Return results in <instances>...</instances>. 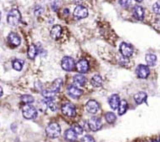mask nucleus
Returning a JSON list of instances; mask_svg holds the SVG:
<instances>
[{
    "label": "nucleus",
    "mask_w": 160,
    "mask_h": 142,
    "mask_svg": "<svg viewBox=\"0 0 160 142\" xmlns=\"http://www.w3.org/2000/svg\"><path fill=\"white\" fill-rule=\"evenodd\" d=\"M21 20L20 12L18 9H13L9 11V14L7 16V21L9 25L11 26H16L18 25Z\"/></svg>",
    "instance_id": "obj_1"
},
{
    "label": "nucleus",
    "mask_w": 160,
    "mask_h": 142,
    "mask_svg": "<svg viewBox=\"0 0 160 142\" xmlns=\"http://www.w3.org/2000/svg\"><path fill=\"white\" fill-rule=\"evenodd\" d=\"M45 132H46L47 136L50 138H57V137L61 135V126L57 123H50V125H48L45 129Z\"/></svg>",
    "instance_id": "obj_2"
},
{
    "label": "nucleus",
    "mask_w": 160,
    "mask_h": 142,
    "mask_svg": "<svg viewBox=\"0 0 160 142\" xmlns=\"http://www.w3.org/2000/svg\"><path fill=\"white\" fill-rule=\"evenodd\" d=\"M22 113H23V117L27 120L35 119L37 116V110L30 104H26L25 106H23Z\"/></svg>",
    "instance_id": "obj_3"
},
{
    "label": "nucleus",
    "mask_w": 160,
    "mask_h": 142,
    "mask_svg": "<svg viewBox=\"0 0 160 142\" xmlns=\"http://www.w3.org/2000/svg\"><path fill=\"white\" fill-rule=\"evenodd\" d=\"M61 111L64 116H68V117H75L76 116V108L74 106V104H72L70 102H66L62 105Z\"/></svg>",
    "instance_id": "obj_4"
},
{
    "label": "nucleus",
    "mask_w": 160,
    "mask_h": 142,
    "mask_svg": "<svg viewBox=\"0 0 160 142\" xmlns=\"http://www.w3.org/2000/svg\"><path fill=\"white\" fill-rule=\"evenodd\" d=\"M61 67L65 71H72L76 67V63H75L74 59L71 57H68V56L64 57L61 60Z\"/></svg>",
    "instance_id": "obj_5"
},
{
    "label": "nucleus",
    "mask_w": 160,
    "mask_h": 142,
    "mask_svg": "<svg viewBox=\"0 0 160 142\" xmlns=\"http://www.w3.org/2000/svg\"><path fill=\"white\" fill-rule=\"evenodd\" d=\"M73 15L77 19H82V18H85L88 16V10L86 8H85L84 6L78 5L76 6V9L74 10Z\"/></svg>",
    "instance_id": "obj_6"
},
{
    "label": "nucleus",
    "mask_w": 160,
    "mask_h": 142,
    "mask_svg": "<svg viewBox=\"0 0 160 142\" xmlns=\"http://www.w3.org/2000/svg\"><path fill=\"white\" fill-rule=\"evenodd\" d=\"M88 126L90 128L91 131H99L101 127H102V120L98 118V117H96V116H93V117H91L89 120V121H88Z\"/></svg>",
    "instance_id": "obj_7"
},
{
    "label": "nucleus",
    "mask_w": 160,
    "mask_h": 142,
    "mask_svg": "<svg viewBox=\"0 0 160 142\" xmlns=\"http://www.w3.org/2000/svg\"><path fill=\"white\" fill-rule=\"evenodd\" d=\"M120 52H121L123 57L129 58L133 54V49L128 43H122L120 45Z\"/></svg>",
    "instance_id": "obj_8"
},
{
    "label": "nucleus",
    "mask_w": 160,
    "mask_h": 142,
    "mask_svg": "<svg viewBox=\"0 0 160 142\" xmlns=\"http://www.w3.org/2000/svg\"><path fill=\"white\" fill-rule=\"evenodd\" d=\"M136 74L138 78L140 79H146L148 78V76L150 74L149 67L143 65V64H139L136 69Z\"/></svg>",
    "instance_id": "obj_9"
},
{
    "label": "nucleus",
    "mask_w": 160,
    "mask_h": 142,
    "mask_svg": "<svg viewBox=\"0 0 160 142\" xmlns=\"http://www.w3.org/2000/svg\"><path fill=\"white\" fill-rule=\"evenodd\" d=\"M100 109L99 104L93 99H91L86 104V110H87V112L91 114H96L98 112Z\"/></svg>",
    "instance_id": "obj_10"
},
{
    "label": "nucleus",
    "mask_w": 160,
    "mask_h": 142,
    "mask_svg": "<svg viewBox=\"0 0 160 142\" xmlns=\"http://www.w3.org/2000/svg\"><path fill=\"white\" fill-rule=\"evenodd\" d=\"M67 93L68 95L74 99L79 98L82 95V90H80L78 87H76L75 85H70L67 89Z\"/></svg>",
    "instance_id": "obj_11"
},
{
    "label": "nucleus",
    "mask_w": 160,
    "mask_h": 142,
    "mask_svg": "<svg viewBox=\"0 0 160 142\" xmlns=\"http://www.w3.org/2000/svg\"><path fill=\"white\" fill-rule=\"evenodd\" d=\"M76 69L78 70L79 73L81 74H85L87 73L89 70V63L86 59H81L78 61V63L76 64Z\"/></svg>",
    "instance_id": "obj_12"
},
{
    "label": "nucleus",
    "mask_w": 160,
    "mask_h": 142,
    "mask_svg": "<svg viewBox=\"0 0 160 142\" xmlns=\"http://www.w3.org/2000/svg\"><path fill=\"white\" fill-rule=\"evenodd\" d=\"M8 39H9V42L10 43V44H12L13 46L17 47L19 46L21 43V39L19 38V36L15 34V33H10L8 37Z\"/></svg>",
    "instance_id": "obj_13"
},
{
    "label": "nucleus",
    "mask_w": 160,
    "mask_h": 142,
    "mask_svg": "<svg viewBox=\"0 0 160 142\" xmlns=\"http://www.w3.org/2000/svg\"><path fill=\"white\" fill-rule=\"evenodd\" d=\"M108 102H109V104H110L111 108L112 110H115L116 109H118V106H119L120 104L119 96L117 95H112L108 99Z\"/></svg>",
    "instance_id": "obj_14"
},
{
    "label": "nucleus",
    "mask_w": 160,
    "mask_h": 142,
    "mask_svg": "<svg viewBox=\"0 0 160 142\" xmlns=\"http://www.w3.org/2000/svg\"><path fill=\"white\" fill-rule=\"evenodd\" d=\"M62 33V28L60 25H54L50 30V36L54 39H58Z\"/></svg>",
    "instance_id": "obj_15"
},
{
    "label": "nucleus",
    "mask_w": 160,
    "mask_h": 142,
    "mask_svg": "<svg viewBox=\"0 0 160 142\" xmlns=\"http://www.w3.org/2000/svg\"><path fill=\"white\" fill-rule=\"evenodd\" d=\"M133 15L138 20H143L144 18V10L141 6H135L133 9Z\"/></svg>",
    "instance_id": "obj_16"
},
{
    "label": "nucleus",
    "mask_w": 160,
    "mask_h": 142,
    "mask_svg": "<svg viewBox=\"0 0 160 142\" xmlns=\"http://www.w3.org/2000/svg\"><path fill=\"white\" fill-rule=\"evenodd\" d=\"M73 81H74V84L77 86H83L86 84V79L83 75H76L74 76Z\"/></svg>",
    "instance_id": "obj_17"
},
{
    "label": "nucleus",
    "mask_w": 160,
    "mask_h": 142,
    "mask_svg": "<svg viewBox=\"0 0 160 142\" xmlns=\"http://www.w3.org/2000/svg\"><path fill=\"white\" fill-rule=\"evenodd\" d=\"M147 94L145 92H138L134 95V100L137 104H143V102L146 101L147 99Z\"/></svg>",
    "instance_id": "obj_18"
},
{
    "label": "nucleus",
    "mask_w": 160,
    "mask_h": 142,
    "mask_svg": "<svg viewBox=\"0 0 160 142\" xmlns=\"http://www.w3.org/2000/svg\"><path fill=\"white\" fill-rule=\"evenodd\" d=\"M65 138L69 141H75L77 139V134L72 129H69L65 132Z\"/></svg>",
    "instance_id": "obj_19"
},
{
    "label": "nucleus",
    "mask_w": 160,
    "mask_h": 142,
    "mask_svg": "<svg viewBox=\"0 0 160 142\" xmlns=\"http://www.w3.org/2000/svg\"><path fill=\"white\" fill-rule=\"evenodd\" d=\"M61 87H62V79H56L55 81L53 82L50 90H52L53 92H55V93H58L59 91L61 90Z\"/></svg>",
    "instance_id": "obj_20"
},
{
    "label": "nucleus",
    "mask_w": 160,
    "mask_h": 142,
    "mask_svg": "<svg viewBox=\"0 0 160 142\" xmlns=\"http://www.w3.org/2000/svg\"><path fill=\"white\" fill-rule=\"evenodd\" d=\"M145 59L148 65L151 67L154 66L155 64H156V62H157V57H156V55H153V54H148V55H146Z\"/></svg>",
    "instance_id": "obj_21"
},
{
    "label": "nucleus",
    "mask_w": 160,
    "mask_h": 142,
    "mask_svg": "<svg viewBox=\"0 0 160 142\" xmlns=\"http://www.w3.org/2000/svg\"><path fill=\"white\" fill-rule=\"evenodd\" d=\"M102 82H103L102 78L100 75H97L93 76L92 79H91V84L93 85L94 87H100V86H102Z\"/></svg>",
    "instance_id": "obj_22"
},
{
    "label": "nucleus",
    "mask_w": 160,
    "mask_h": 142,
    "mask_svg": "<svg viewBox=\"0 0 160 142\" xmlns=\"http://www.w3.org/2000/svg\"><path fill=\"white\" fill-rule=\"evenodd\" d=\"M128 103L126 100H122L120 101L119 106H118V115L119 116H122L126 113V111L128 110Z\"/></svg>",
    "instance_id": "obj_23"
},
{
    "label": "nucleus",
    "mask_w": 160,
    "mask_h": 142,
    "mask_svg": "<svg viewBox=\"0 0 160 142\" xmlns=\"http://www.w3.org/2000/svg\"><path fill=\"white\" fill-rule=\"evenodd\" d=\"M36 55H37V48L35 45L32 44L29 47L28 49V56L30 59H34Z\"/></svg>",
    "instance_id": "obj_24"
},
{
    "label": "nucleus",
    "mask_w": 160,
    "mask_h": 142,
    "mask_svg": "<svg viewBox=\"0 0 160 142\" xmlns=\"http://www.w3.org/2000/svg\"><path fill=\"white\" fill-rule=\"evenodd\" d=\"M21 101L24 103L25 104H30L31 103L35 101V99L32 95H23L21 96Z\"/></svg>",
    "instance_id": "obj_25"
},
{
    "label": "nucleus",
    "mask_w": 160,
    "mask_h": 142,
    "mask_svg": "<svg viewBox=\"0 0 160 142\" xmlns=\"http://www.w3.org/2000/svg\"><path fill=\"white\" fill-rule=\"evenodd\" d=\"M23 61L22 59H15L13 62V68L14 70H17V71H20L23 69Z\"/></svg>",
    "instance_id": "obj_26"
},
{
    "label": "nucleus",
    "mask_w": 160,
    "mask_h": 142,
    "mask_svg": "<svg viewBox=\"0 0 160 142\" xmlns=\"http://www.w3.org/2000/svg\"><path fill=\"white\" fill-rule=\"evenodd\" d=\"M55 92H53L52 90H43L42 91V95L44 96V98H45L48 100V99H53L55 98Z\"/></svg>",
    "instance_id": "obj_27"
},
{
    "label": "nucleus",
    "mask_w": 160,
    "mask_h": 142,
    "mask_svg": "<svg viewBox=\"0 0 160 142\" xmlns=\"http://www.w3.org/2000/svg\"><path fill=\"white\" fill-rule=\"evenodd\" d=\"M106 120L109 123V124H113L114 122L116 121V117L115 116V114L112 112H107L105 116Z\"/></svg>",
    "instance_id": "obj_28"
},
{
    "label": "nucleus",
    "mask_w": 160,
    "mask_h": 142,
    "mask_svg": "<svg viewBox=\"0 0 160 142\" xmlns=\"http://www.w3.org/2000/svg\"><path fill=\"white\" fill-rule=\"evenodd\" d=\"M71 129H72L73 131L77 134V136H79V135H82V134H83V129H82V126H81L80 125H78V124H74V125H72Z\"/></svg>",
    "instance_id": "obj_29"
},
{
    "label": "nucleus",
    "mask_w": 160,
    "mask_h": 142,
    "mask_svg": "<svg viewBox=\"0 0 160 142\" xmlns=\"http://www.w3.org/2000/svg\"><path fill=\"white\" fill-rule=\"evenodd\" d=\"M47 106L50 108L52 111H55V110H57V106H56V104H55V103L53 101L52 99H48V101H47Z\"/></svg>",
    "instance_id": "obj_30"
},
{
    "label": "nucleus",
    "mask_w": 160,
    "mask_h": 142,
    "mask_svg": "<svg viewBox=\"0 0 160 142\" xmlns=\"http://www.w3.org/2000/svg\"><path fill=\"white\" fill-rule=\"evenodd\" d=\"M153 10L155 14H160V2H156V3L153 5Z\"/></svg>",
    "instance_id": "obj_31"
},
{
    "label": "nucleus",
    "mask_w": 160,
    "mask_h": 142,
    "mask_svg": "<svg viewBox=\"0 0 160 142\" xmlns=\"http://www.w3.org/2000/svg\"><path fill=\"white\" fill-rule=\"evenodd\" d=\"M82 142H96V141H95V140H94V138L92 136H86L83 137Z\"/></svg>",
    "instance_id": "obj_32"
},
{
    "label": "nucleus",
    "mask_w": 160,
    "mask_h": 142,
    "mask_svg": "<svg viewBox=\"0 0 160 142\" xmlns=\"http://www.w3.org/2000/svg\"><path fill=\"white\" fill-rule=\"evenodd\" d=\"M131 3V0H119L120 5H122V7H128Z\"/></svg>",
    "instance_id": "obj_33"
},
{
    "label": "nucleus",
    "mask_w": 160,
    "mask_h": 142,
    "mask_svg": "<svg viewBox=\"0 0 160 142\" xmlns=\"http://www.w3.org/2000/svg\"><path fill=\"white\" fill-rule=\"evenodd\" d=\"M3 88H2V87H1V86H0V97H1V96L3 95Z\"/></svg>",
    "instance_id": "obj_34"
},
{
    "label": "nucleus",
    "mask_w": 160,
    "mask_h": 142,
    "mask_svg": "<svg viewBox=\"0 0 160 142\" xmlns=\"http://www.w3.org/2000/svg\"><path fill=\"white\" fill-rule=\"evenodd\" d=\"M135 1H136V2H137V3H141V2H142L143 0H135Z\"/></svg>",
    "instance_id": "obj_35"
},
{
    "label": "nucleus",
    "mask_w": 160,
    "mask_h": 142,
    "mask_svg": "<svg viewBox=\"0 0 160 142\" xmlns=\"http://www.w3.org/2000/svg\"><path fill=\"white\" fill-rule=\"evenodd\" d=\"M150 142H158V141H157V140H152V141H150Z\"/></svg>",
    "instance_id": "obj_36"
},
{
    "label": "nucleus",
    "mask_w": 160,
    "mask_h": 142,
    "mask_svg": "<svg viewBox=\"0 0 160 142\" xmlns=\"http://www.w3.org/2000/svg\"><path fill=\"white\" fill-rule=\"evenodd\" d=\"M0 20H1V12H0Z\"/></svg>",
    "instance_id": "obj_37"
},
{
    "label": "nucleus",
    "mask_w": 160,
    "mask_h": 142,
    "mask_svg": "<svg viewBox=\"0 0 160 142\" xmlns=\"http://www.w3.org/2000/svg\"><path fill=\"white\" fill-rule=\"evenodd\" d=\"M159 142H160V140H159Z\"/></svg>",
    "instance_id": "obj_38"
}]
</instances>
